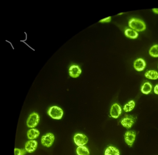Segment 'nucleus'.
Wrapping results in <instances>:
<instances>
[{"instance_id": "1", "label": "nucleus", "mask_w": 158, "mask_h": 155, "mask_svg": "<svg viewBox=\"0 0 158 155\" xmlns=\"http://www.w3.org/2000/svg\"><path fill=\"white\" fill-rule=\"evenodd\" d=\"M128 25L131 28L138 32L143 31L146 29V25L144 22L136 18L131 19L128 21Z\"/></svg>"}, {"instance_id": "2", "label": "nucleus", "mask_w": 158, "mask_h": 155, "mask_svg": "<svg viewBox=\"0 0 158 155\" xmlns=\"http://www.w3.org/2000/svg\"><path fill=\"white\" fill-rule=\"evenodd\" d=\"M47 114L52 118L59 120L62 118L64 111L60 107L56 106H53L49 108L47 111Z\"/></svg>"}, {"instance_id": "3", "label": "nucleus", "mask_w": 158, "mask_h": 155, "mask_svg": "<svg viewBox=\"0 0 158 155\" xmlns=\"http://www.w3.org/2000/svg\"><path fill=\"white\" fill-rule=\"evenodd\" d=\"M40 120L39 115L36 112L31 113L26 121L27 126L30 128H35L38 124Z\"/></svg>"}, {"instance_id": "4", "label": "nucleus", "mask_w": 158, "mask_h": 155, "mask_svg": "<svg viewBox=\"0 0 158 155\" xmlns=\"http://www.w3.org/2000/svg\"><path fill=\"white\" fill-rule=\"evenodd\" d=\"M55 139V136L51 132H48L42 136L41 138V144L47 148L51 147L53 144Z\"/></svg>"}, {"instance_id": "5", "label": "nucleus", "mask_w": 158, "mask_h": 155, "mask_svg": "<svg viewBox=\"0 0 158 155\" xmlns=\"http://www.w3.org/2000/svg\"><path fill=\"white\" fill-rule=\"evenodd\" d=\"M73 139L74 143L78 146L86 145L88 141V137L85 135L80 133L75 134Z\"/></svg>"}, {"instance_id": "6", "label": "nucleus", "mask_w": 158, "mask_h": 155, "mask_svg": "<svg viewBox=\"0 0 158 155\" xmlns=\"http://www.w3.org/2000/svg\"><path fill=\"white\" fill-rule=\"evenodd\" d=\"M136 136V132L132 130L127 131L124 135L125 143L129 147H131L135 141Z\"/></svg>"}, {"instance_id": "7", "label": "nucleus", "mask_w": 158, "mask_h": 155, "mask_svg": "<svg viewBox=\"0 0 158 155\" xmlns=\"http://www.w3.org/2000/svg\"><path fill=\"white\" fill-rule=\"evenodd\" d=\"M68 71L69 75L73 78L78 77L82 72L80 67L78 65H73L70 66Z\"/></svg>"}, {"instance_id": "8", "label": "nucleus", "mask_w": 158, "mask_h": 155, "mask_svg": "<svg viewBox=\"0 0 158 155\" xmlns=\"http://www.w3.org/2000/svg\"><path fill=\"white\" fill-rule=\"evenodd\" d=\"M38 142L35 140H29L27 141L25 144L24 149L29 153L34 152L37 149Z\"/></svg>"}, {"instance_id": "9", "label": "nucleus", "mask_w": 158, "mask_h": 155, "mask_svg": "<svg viewBox=\"0 0 158 155\" xmlns=\"http://www.w3.org/2000/svg\"><path fill=\"white\" fill-rule=\"evenodd\" d=\"M122 111L121 108L119 104L117 103H114L110 109V115L112 118L117 119L121 114Z\"/></svg>"}, {"instance_id": "10", "label": "nucleus", "mask_w": 158, "mask_h": 155, "mask_svg": "<svg viewBox=\"0 0 158 155\" xmlns=\"http://www.w3.org/2000/svg\"><path fill=\"white\" fill-rule=\"evenodd\" d=\"M134 123L133 118L131 116L127 115L121 121V125L124 128L129 129L131 128Z\"/></svg>"}, {"instance_id": "11", "label": "nucleus", "mask_w": 158, "mask_h": 155, "mask_svg": "<svg viewBox=\"0 0 158 155\" xmlns=\"http://www.w3.org/2000/svg\"><path fill=\"white\" fill-rule=\"evenodd\" d=\"M146 66V63L144 59L138 58L135 60L133 63L134 69L138 72L143 70Z\"/></svg>"}, {"instance_id": "12", "label": "nucleus", "mask_w": 158, "mask_h": 155, "mask_svg": "<svg viewBox=\"0 0 158 155\" xmlns=\"http://www.w3.org/2000/svg\"><path fill=\"white\" fill-rule=\"evenodd\" d=\"M40 134V131L37 129L35 128H31L27 131V136L29 140H33L37 138Z\"/></svg>"}, {"instance_id": "13", "label": "nucleus", "mask_w": 158, "mask_h": 155, "mask_svg": "<svg viewBox=\"0 0 158 155\" xmlns=\"http://www.w3.org/2000/svg\"><path fill=\"white\" fill-rule=\"evenodd\" d=\"M124 34L127 38L133 39L137 38L138 36L137 31L131 28L126 29L124 31Z\"/></svg>"}, {"instance_id": "14", "label": "nucleus", "mask_w": 158, "mask_h": 155, "mask_svg": "<svg viewBox=\"0 0 158 155\" xmlns=\"http://www.w3.org/2000/svg\"><path fill=\"white\" fill-rule=\"evenodd\" d=\"M104 155H120L119 150L112 146L107 147L105 150Z\"/></svg>"}, {"instance_id": "15", "label": "nucleus", "mask_w": 158, "mask_h": 155, "mask_svg": "<svg viewBox=\"0 0 158 155\" xmlns=\"http://www.w3.org/2000/svg\"><path fill=\"white\" fill-rule=\"evenodd\" d=\"M145 77L148 79L156 80L158 79V72L153 70H149L144 73Z\"/></svg>"}, {"instance_id": "16", "label": "nucleus", "mask_w": 158, "mask_h": 155, "mask_svg": "<svg viewBox=\"0 0 158 155\" xmlns=\"http://www.w3.org/2000/svg\"><path fill=\"white\" fill-rule=\"evenodd\" d=\"M152 90V86L151 84L148 82L144 83L141 86V92L145 94H149Z\"/></svg>"}, {"instance_id": "17", "label": "nucleus", "mask_w": 158, "mask_h": 155, "mask_svg": "<svg viewBox=\"0 0 158 155\" xmlns=\"http://www.w3.org/2000/svg\"><path fill=\"white\" fill-rule=\"evenodd\" d=\"M78 155H89L90 153L88 148L84 145L78 146L76 149Z\"/></svg>"}, {"instance_id": "18", "label": "nucleus", "mask_w": 158, "mask_h": 155, "mask_svg": "<svg viewBox=\"0 0 158 155\" xmlns=\"http://www.w3.org/2000/svg\"><path fill=\"white\" fill-rule=\"evenodd\" d=\"M135 103L133 100H131L125 104L123 107V110L126 112L131 111L134 108Z\"/></svg>"}, {"instance_id": "19", "label": "nucleus", "mask_w": 158, "mask_h": 155, "mask_svg": "<svg viewBox=\"0 0 158 155\" xmlns=\"http://www.w3.org/2000/svg\"><path fill=\"white\" fill-rule=\"evenodd\" d=\"M149 54L150 56L153 57H158V44L152 46L149 50Z\"/></svg>"}, {"instance_id": "20", "label": "nucleus", "mask_w": 158, "mask_h": 155, "mask_svg": "<svg viewBox=\"0 0 158 155\" xmlns=\"http://www.w3.org/2000/svg\"><path fill=\"white\" fill-rule=\"evenodd\" d=\"M26 153L25 149L15 148L14 149V155H25Z\"/></svg>"}, {"instance_id": "21", "label": "nucleus", "mask_w": 158, "mask_h": 155, "mask_svg": "<svg viewBox=\"0 0 158 155\" xmlns=\"http://www.w3.org/2000/svg\"><path fill=\"white\" fill-rule=\"evenodd\" d=\"M111 19V17L109 16L101 19L99 21V22L101 23H108L110 22Z\"/></svg>"}, {"instance_id": "22", "label": "nucleus", "mask_w": 158, "mask_h": 155, "mask_svg": "<svg viewBox=\"0 0 158 155\" xmlns=\"http://www.w3.org/2000/svg\"><path fill=\"white\" fill-rule=\"evenodd\" d=\"M154 92L156 94L158 95V84L154 86Z\"/></svg>"}, {"instance_id": "23", "label": "nucleus", "mask_w": 158, "mask_h": 155, "mask_svg": "<svg viewBox=\"0 0 158 155\" xmlns=\"http://www.w3.org/2000/svg\"><path fill=\"white\" fill-rule=\"evenodd\" d=\"M152 10L153 12L155 14H158V8H154L152 9Z\"/></svg>"}, {"instance_id": "24", "label": "nucleus", "mask_w": 158, "mask_h": 155, "mask_svg": "<svg viewBox=\"0 0 158 155\" xmlns=\"http://www.w3.org/2000/svg\"></svg>"}]
</instances>
